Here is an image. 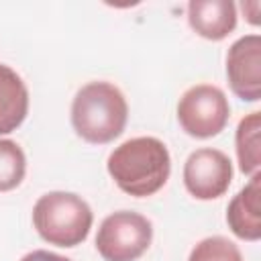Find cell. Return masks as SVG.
<instances>
[{
    "label": "cell",
    "instance_id": "cell-1",
    "mask_svg": "<svg viewBox=\"0 0 261 261\" xmlns=\"http://www.w3.org/2000/svg\"><path fill=\"white\" fill-rule=\"evenodd\" d=\"M106 169L124 194L147 198L167 184L171 157L165 143L157 137H135L108 155Z\"/></svg>",
    "mask_w": 261,
    "mask_h": 261
},
{
    "label": "cell",
    "instance_id": "cell-2",
    "mask_svg": "<svg viewBox=\"0 0 261 261\" xmlns=\"http://www.w3.org/2000/svg\"><path fill=\"white\" fill-rule=\"evenodd\" d=\"M128 120L124 94L110 82H90L77 90L71 102V126L77 137L92 145L118 139Z\"/></svg>",
    "mask_w": 261,
    "mask_h": 261
},
{
    "label": "cell",
    "instance_id": "cell-3",
    "mask_svg": "<svg viewBox=\"0 0 261 261\" xmlns=\"http://www.w3.org/2000/svg\"><path fill=\"white\" fill-rule=\"evenodd\" d=\"M92 222V208L73 192H47L33 206V224L39 237L55 247L82 245L90 234Z\"/></svg>",
    "mask_w": 261,
    "mask_h": 261
},
{
    "label": "cell",
    "instance_id": "cell-4",
    "mask_svg": "<svg viewBox=\"0 0 261 261\" xmlns=\"http://www.w3.org/2000/svg\"><path fill=\"white\" fill-rule=\"evenodd\" d=\"M153 241V224L133 210L108 214L96 232V251L104 261H137Z\"/></svg>",
    "mask_w": 261,
    "mask_h": 261
},
{
    "label": "cell",
    "instance_id": "cell-5",
    "mask_svg": "<svg viewBox=\"0 0 261 261\" xmlns=\"http://www.w3.org/2000/svg\"><path fill=\"white\" fill-rule=\"evenodd\" d=\"M230 118V104L224 92L212 84H196L188 88L177 102V122L186 135L194 139H210L220 135Z\"/></svg>",
    "mask_w": 261,
    "mask_h": 261
},
{
    "label": "cell",
    "instance_id": "cell-6",
    "mask_svg": "<svg viewBox=\"0 0 261 261\" xmlns=\"http://www.w3.org/2000/svg\"><path fill=\"white\" fill-rule=\"evenodd\" d=\"M232 181V161L212 147L196 149L184 163V186L196 200H216Z\"/></svg>",
    "mask_w": 261,
    "mask_h": 261
},
{
    "label": "cell",
    "instance_id": "cell-7",
    "mask_svg": "<svg viewBox=\"0 0 261 261\" xmlns=\"http://www.w3.org/2000/svg\"><path fill=\"white\" fill-rule=\"evenodd\" d=\"M226 77L232 94L243 102L261 98V37L257 33L237 39L226 53Z\"/></svg>",
    "mask_w": 261,
    "mask_h": 261
},
{
    "label": "cell",
    "instance_id": "cell-8",
    "mask_svg": "<svg viewBox=\"0 0 261 261\" xmlns=\"http://www.w3.org/2000/svg\"><path fill=\"white\" fill-rule=\"evenodd\" d=\"M226 224L234 237L255 243L261 239V173H253L249 184L228 202Z\"/></svg>",
    "mask_w": 261,
    "mask_h": 261
},
{
    "label": "cell",
    "instance_id": "cell-9",
    "mask_svg": "<svg viewBox=\"0 0 261 261\" xmlns=\"http://www.w3.org/2000/svg\"><path fill=\"white\" fill-rule=\"evenodd\" d=\"M188 22L202 39L222 41L237 27V6L230 0H192L188 2Z\"/></svg>",
    "mask_w": 261,
    "mask_h": 261
},
{
    "label": "cell",
    "instance_id": "cell-10",
    "mask_svg": "<svg viewBox=\"0 0 261 261\" xmlns=\"http://www.w3.org/2000/svg\"><path fill=\"white\" fill-rule=\"evenodd\" d=\"M29 114V90L22 77L0 63V135L16 130Z\"/></svg>",
    "mask_w": 261,
    "mask_h": 261
},
{
    "label": "cell",
    "instance_id": "cell-11",
    "mask_svg": "<svg viewBox=\"0 0 261 261\" xmlns=\"http://www.w3.org/2000/svg\"><path fill=\"white\" fill-rule=\"evenodd\" d=\"M261 112H251L241 118L234 133V149L239 169L245 175H253L261 167Z\"/></svg>",
    "mask_w": 261,
    "mask_h": 261
},
{
    "label": "cell",
    "instance_id": "cell-12",
    "mask_svg": "<svg viewBox=\"0 0 261 261\" xmlns=\"http://www.w3.org/2000/svg\"><path fill=\"white\" fill-rule=\"evenodd\" d=\"M27 173L24 151L10 139H0V192L18 188Z\"/></svg>",
    "mask_w": 261,
    "mask_h": 261
},
{
    "label": "cell",
    "instance_id": "cell-13",
    "mask_svg": "<svg viewBox=\"0 0 261 261\" xmlns=\"http://www.w3.org/2000/svg\"><path fill=\"white\" fill-rule=\"evenodd\" d=\"M188 261H243V255L230 239L214 234L196 243Z\"/></svg>",
    "mask_w": 261,
    "mask_h": 261
},
{
    "label": "cell",
    "instance_id": "cell-14",
    "mask_svg": "<svg viewBox=\"0 0 261 261\" xmlns=\"http://www.w3.org/2000/svg\"><path fill=\"white\" fill-rule=\"evenodd\" d=\"M20 261H71V259L57 255V253H51V251H45V249H37V251L27 253Z\"/></svg>",
    "mask_w": 261,
    "mask_h": 261
},
{
    "label": "cell",
    "instance_id": "cell-15",
    "mask_svg": "<svg viewBox=\"0 0 261 261\" xmlns=\"http://www.w3.org/2000/svg\"><path fill=\"white\" fill-rule=\"evenodd\" d=\"M241 8H243V12L251 10V18H249L251 24H259V2H243Z\"/></svg>",
    "mask_w": 261,
    "mask_h": 261
}]
</instances>
